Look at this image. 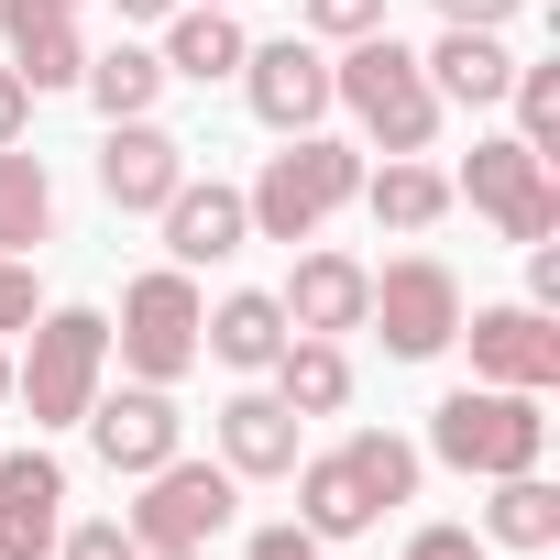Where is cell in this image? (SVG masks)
<instances>
[{
  "label": "cell",
  "instance_id": "6da1fadb",
  "mask_svg": "<svg viewBox=\"0 0 560 560\" xmlns=\"http://www.w3.org/2000/svg\"><path fill=\"white\" fill-rule=\"evenodd\" d=\"M330 110H352L374 154H429L440 143V89H429L418 45H396V23L385 34H352L330 56Z\"/></svg>",
  "mask_w": 560,
  "mask_h": 560
},
{
  "label": "cell",
  "instance_id": "7a4b0ae2",
  "mask_svg": "<svg viewBox=\"0 0 560 560\" xmlns=\"http://www.w3.org/2000/svg\"><path fill=\"white\" fill-rule=\"evenodd\" d=\"M352 187H363V154L352 143H330V132H287V154H264V176L242 187V209H253V242H319V220L330 209H352Z\"/></svg>",
  "mask_w": 560,
  "mask_h": 560
},
{
  "label": "cell",
  "instance_id": "3957f363",
  "mask_svg": "<svg viewBox=\"0 0 560 560\" xmlns=\"http://www.w3.org/2000/svg\"><path fill=\"white\" fill-rule=\"evenodd\" d=\"M429 451H440L451 472H472V483L538 472V462H549V418H538V396H516V385H451V396L429 407Z\"/></svg>",
  "mask_w": 560,
  "mask_h": 560
},
{
  "label": "cell",
  "instance_id": "277c9868",
  "mask_svg": "<svg viewBox=\"0 0 560 560\" xmlns=\"http://www.w3.org/2000/svg\"><path fill=\"white\" fill-rule=\"evenodd\" d=\"M100 374H110V319L100 308H45L34 319V352L12 363V396L34 407V440L45 429H78L89 396H100Z\"/></svg>",
  "mask_w": 560,
  "mask_h": 560
},
{
  "label": "cell",
  "instance_id": "5b68a950",
  "mask_svg": "<svg viewBox=\"0 0 560 560\" xmlns=\"http://www.w3.org/2000/svg\"><path fill=\"white\" fill-rule=\"evenodd\" d=\"M198 275L187 264H154V275H132L121 287V330H110V352H121V374L132 385H187L198 374Z\"/></svg>",
  "mask_w": 560,
  "mask_h": 560
},
{
  "label": "cell",
  "instance_id": "8992f818",
  "mask_svg": "<svg viewBox=\"0 0 560 560\" xmlns=\"http://www.w3.org/2000/svg\"><path fill=\"white\" fill-rule=\"evenodd\" d=\"M363 330H385L396 363H440V352L462 341V275H451L440 253H396V264L374 275V298H363Z\"/></svg>",
  "mask_w": 560,
  "mask_h": 560
},
{
  "label": "cell",
  "instance_id": "52a82bcc",
  "mask_svg": "<svg viewBox=\"0 0 560 560\" xmlns=\"http://www.w3.org/2000/svg\"><path fill=\"white\" fill-rule=\"evenodd\" d=\"M231 516H242V483H231L220 462H187V451H176V462L143 472V505H132L121 527H132L143 560H154V549H220Z\"/></svg>",
  "mask_w": 560,
  "mask_h": 560
},
{
  "label": "cell",
  "instance_id": "ba28073f",
  "mask_svg": "<svg viewBox=\"0 0 560 560\" xmlns=\"http://www.w3.org/2000/svg\"><path fill=\"white\" fill-rule=\"evenodd\" d=\"M451 198H472V209H483V220H494L516 253L560 231V187H549V154H527L516 132H483V143H472V165L451 176Z\"/></svg>",
  "mask_w": 560,
  "mask_h": 560
},
{
  "label": "cell",
  "instance_id": "9c48e42d",
  "mask_svg": "<svg viewBox=\"0 0 560 560\" xmlns=\"http://www.w3.org/2000/svg\"><path fill=\"white\" fill-rule=\"evenodd\" d=\"M78 429L100 440V462H110L121 483H143L154 462H176V451H187V418H176V385H100Z\"/></svg>",
  "mask_w": 560,
  "mask_h": 560
},
{
  "label": "cell",
  "instance_id": "30bf717a",
  "mask_svg": "<svg viewBox=\"0 0 560 560\" xmlns=\"http://www.w3.org/2000/svg\"><path fill=\"white\" fill-rule=\"evenodd\" d=\"M462 341H472V385H516V396H549L560 385V319L549 308H472L462 319Z\"/></svg>",
  "mask_w": 560,
  "mask_h": 560
},
{
  "label": "cell",
  "instance_id": "8fae6325",
  "mask_svg": "<svg viewBox=\"0 0 560 560\" xmlns=\"http://www.w3.org/2000/svg\"><path fill=\"white\" fill-rule=\"evenodd\" d=\"M242 100H253L264 132H319L330 121V56L308 34H275V45L242 56Z\"/></svg>",
  "mask_w": 560,
  "mask_h": 560
},
{
  "label": "cell",
  "instance_id": "7c38bea8",
  "mask_svg": "<svg viewBox=\"0 0 560 560\" xmlns=\"http://www.w3.org/2000/svg\"><path fill=\"white\" fill-rule=\"evenodd\" d=\"M67 538V462L34 451H0V560H56Z\"/></svg>",
  "mask_w": 560,
  "mask_h": 560
},
{
  "label": "cell",
  "instance_id": "4fadbf2b",
  "mask_svg": "<svg viewBox=\"0 0 560 560\" xmlns=\"http://www.w3.org/2000/svg\"><path fill=\"white\" fill-rule=\"evenodd\" d=\"M209 429H220V472H231V483H287V472H298V440H308V418L275 396V385H242Z\"/></svg>",
  "mask_w": 560,
  "mask_h": 560
},
{
  "label": "cell",
  "instance_id": "5bb4252c",
  "mask_svg": "<svg viewBox=\"0 0 560 560\" xmlns=\"http://www.w3.org/2000/svg\"><path fill=\"white\" fill-rule=\"evenodd\" d=\"M187 187V143L165 132V121H110V143H100V198L121 209V220H143V209H165Z\"/></svg>",
  "mask_w": 560,
  "mask_h": 560
},
{
  "label": "cell",
  "instance_id": "9a60e30c",
  "mask_svg": "<svg viewBox=\"0 0 560 560\" xmlns=\"http://www.w3.org/2000/svg\"><path fill=\"white\" fill-rule=\"evenodd\" d=\"M363 298H374V264H352V253H330V242H308V253H298V275L275 287L287 330H319V341L363 330Z\"/></svg>",
  "mask_w": 560,
  "mask_h": 560
},
{
  "label": "cell",
  "instance_id": "2e32d148",
  "mask_svg": "<svg viewBox=\"0 0 560 560\" xmlns=\"http://www.w3.org/2000/svg\"><path fill=\"white\" fill-rule=\"evenodd\" d=\"M154 220H165V264H187V275H198V264H231V253L253 242V209H242V187H220V176H187Z\"/></svg>",
  "mask_w": 560,
  "mask_h": 560
},
{
  "label": "cell",
  "instance_id": "e0dca14e",
  "mask_svg": "<svg viewBox=\"0 0 560 560\" xmlns=\"http://www.w3.org/2000/svg\"><path fill=\"white\" fill-rule=\"evenodd\" d=\"M0 45H12V78L23 89H78V67H89L67 0H0Z\"/></svg>",
  "mask_w": 560,
  "mask_h": 560
},
{
  "label": "cell",
  "instance_id": "ac0fdd59",
  "mask_svg": "<svg viewBox=\"0 0 560 560\" xmlns=\"http://www.w3.org/2000/svg\"><path fill=\"white\" fill-rule=\"evenodd\" d=\"M418 67H429L440 110H505V89H516V56H505V34H462V23H440V45H429Z\"/></svg>",
  "mask_w": 560,
  "mask_h": 560
},
{
  "label": "cell",
  "instance_id": "d6986e66",
  "mask_svg": "<svg viewBox=\"0 0 560 560\" xmlns=\"http://www.w3.org/2000/svg\"><path fill=\"white\" fill-rule=\"evenodd\" d=\"M154 56H165V78H198V89H220V78H242V56H253V45H242V23L220 12V0H176Z\"/></svg>",
  "mask_w": 560,
  "mask_h": 560
},
{
  "label": "cell",
  "instance_id": "ffe728a7",
  "mask_svg": "<svg viewBox=\"0 0 560 560\" xmlns=\"http://www.w3.org/2000/svg\"><path fill=\"white\" fill-rule=\"evenodd\" d=\"M198 352L231 363V374H264L275 352H287V308H275L264 287H231L220 308H198Z\"/></svg>",
  "mask_w": 560,
  "mask_h": 560
},
{
  "label": "cell",
  "instance_id": "44dd1931",
  "mask_svg": "<svg viewBox=\"0 0 560 560\" xmlns=\"http://www.w3.org/2000/svg\"><path fill=\"white\" fill-rule=\"evenodd\" d=\"M363 209H374V231H440L462 198H451V176L440 165H418V154H385V165H363V187H352Z\"/></svg>",
  "mask_w": 560,
  "mask_h": 560
},
{
  "label": "cell",
  "instance_id": "7402d4cb",
  "mask_svg": "<svg viewBox=\"0 0 560 560\" xmlns=\"http://www.w3.org/2000/svg\"><path fill=\"white\" fill-rule=\"evenodd\" d=\"M264 374H275V396H287L298 418H341L352 407V352L319 341V330H287V352H275Z\"/></svg>",
  "mask_w": 560,
  "mask_h": 560
},
{
  "label": "cell",
  "instance_id": "603a6c76",
  "mask_svg": "<svg viewBox=\"0 0 560 560\" xmlns=\"http://www.w3.org/2000/svg\"><path fill=\"white\" fill-rule=\"evenodd\" d=\"M78 89L100 100V121H154V100H165V56L121 34L110 56H89V67H78Z\"/></svg>",
  "mask_w": 560,
  "mask_h": 560
},
{
  "label": "cell",
  "instance_id": "cb8c5ba5",
  "mask_svg": "<svg viewBox=\"0 0 560 560\" xmlns=\"http://www.w3.org/2000/svg\"><path fill=\"white\" fill-rule=\"evenodd\" d=\"M483 549H560V483L494 472V494H483Z\"/></svg>",
  "mask_w": 560,
  "mask_h": 560
},
{
  "label": "cell",
  "instance_id": "d4e9b609",
  "mask_svg": "<svg viewBox=\"0 0 560 560\" xmlns=\"http://www.w3.org/2000/svg\"><path fill=\"white\" fill-rule=\"evenodd\" d=\"M298 527H308V538H363V527H374V505H363V483H352L341 451H319V462L298 451Z\"/></svg>",
  "mask_w": 560,
  "mask_h": 560
},
{
  "label": "cell",
  "instance_id": "484cf974",
  "mask_svg": "<svg viewBox=\"0 0 560 560\" xmlns=\"http://www.w3.org/2000/svg\"><path fill=\"white\" fill-rule=\"evenodd\" d=\"M34 242H56V176L45 154L0 143V253H34Z\"/></svg>",
  "mask_w": 560,
  "mask_h": 560
},
{
  "label": "cell",
  "instance_id": "4316f807",
  "mask_svg": "<svg viewBox=\"0 0 560 560\" xmlns=\"http://www.w3.org/2000/svg\"><path fill=\"white\" fill-rule=\"evenodd\" d=\"M341 462H352V483H363V505L374 516H396V505H418V440H396V429H352L341 440Z\"/></svg>",
  "mask_w": 560,
  "mask_h": 560
},
{
  "label": "cell",
  "instance_id": "83f0119b",
  "mask_svg": "<svg viewBox=\"0 0 560 560\" xmlns=\"http://www.w3.org/2000/svg\"><path fill=\"white\" fill-rule=\"evenodd\" d=\"M516 143L527 154H560V67H516Z\"/></svg>",
  "mask_w": 560,
  "mask_h": 560
},
{
  "label": "cell",
  "instance_id": "f1b7e54d",
  "mask_svg": "<svg viewBox=\"0 0 560 560\" xmlns=\"http://www.w3.org/2000/svg\"><path fill=\"white\" fill-rule=\"evenodd\" d=\"M308 45H352V34H385V0H298Z\"/></svg>",
  "mask_w": 560,
  "mask_h": 560
},
{
  "label": "cell",
  "instance_id": "f546056e",
  "mask_svg": "<svg viewBox=\"0 0 560 560\" xmlns=\"http://www.w3.org/2000/svg\"><path fill=\"white\" fill-rule=\"evenodd\" d=\"M56 560H143V538H132L121 516H78V527L56 538Z\"/></svg>",
  "mask_w": 560,
  "mask_h": 560
},
{
  "label": "cell",
  "instance_id": "4dcf8cb0",
  "mask_svg": "<svg viewBox=\"0 0 560 560\" xmlns=\"http://www.w3.org/2000/svg\"><path fill=\"white\" fill-rule=\"evenodd\" d=\"M45 287H34V253H0V330H34Z\"/></svg>",
  "mask_w": 560,
  "mask_h": 560
},
{
  "label": "cell",
  "instance_id": "1f68e13d",
  "mask_svg": "<svg viewBox=\"0 0 560 560\" xmlns=\"http://www.w3.org/2000/svg\"><path fill=\"white\" fill-rule=\"evenodd\" d=\"M407 560H494V549H483V527H451L440 516V527H407Z\"/></svg>",
  "mask_w": 560,
  "mask_h": 560
},
{
  "label": "cell",
  "instance_id": "d6a6232c",
  "mask_svg": "<svg viewBox=\"0 0 560 560\" xmlns=\"http://www.w3.org/2000/svg\"><path fill=\"white\" fill-rule=\"evenodd\" d=\"M242 560H330V538H308V527L287 516V527H253V549H242Z\"/></svg>",
  "mask_w": 560,
  "mask_h": 560
},
{
  "label": "cell",
  "instance_id": "836d02e7",
  "mask_svg": "<svg viewBox=\"0 0 560 560\" xmlns=\"http://www.w3.org/2000/svg\"><path fill=\"white\" fill-rule=\"evenodd\" d=\"M527 308L560 319V242H527Z\"/></svg>",
  "mask_w": 560,
  "mask_h": 560
},
{
  "label": "cell",
  "instance_id": "e575fe53",
  "mask_svg": "<svg viewBox=\"0 0 560 560\" xmlns=\"http://www.w3.org/2000/svg\"><path fill=\"white\" fill-rule=\"evenodd\" d=\"M440 23H462V34H505L516 0H440Z\"/></svg>",
  "mask_w": 560,
  "mask_h": 560
},
{
  "label": "cell",
  "instance_id": "d590c367",
  "mask_svg": "<svg viewBox=\"0 0 560 560\" xmlns=\"http://www.w3.org/2000/svg\"><path fill=\"white\" fill-rule=\"evenodd\" d=\"M23 121H34V89H23L12 67H0V143H23Z\"/></svg>",
  "mask_w": 560,
  "mask_h": 560
},
{
  "label": "cell",
  "instance_id": "8d00e7d4",
  "mask_svg": "<svg viewBox=\"0 0 560 560\" xmlns=\"http://www.w3.org/2000/svg\"><path fill=\"white\" fill-rule=\"evenodd\" d=\"M110 12H121V23H165V12H176V0H110Z\"/></svg>",
  "mask_w": 560,
  "mask_h": 560
},
{
  "label": "cell",
  "instance_id": "74e56055",
  "mask_svg": "<svg viewBox=\"0 0 560 560\" xmlns=\"http://www.w3.org/2000/svg\"><path fill=\"white\" fill-rule=\"evenodd\" d=\"M0 407H12V352H0Z\"/></svg>",
  "mask_w": 560,
  "mask_h": 560
},
{
  "label": "cell",
  "instance_id": "f35d334b",
  "mask_svg": "<svg viewBox=\"0 0 560 560\" xmlns=\"http://www.w3.org/2000/svg\"><path fill=\"white\" fill-rule=\"evenodd\" d=\"M154 560H209V549H154Z\"/></svg>",
  "mask_w": 560,
  "mask_h": 560
},
{
  "label": "cell",
  "instance_id": "ab89813d",
  "mask_svg": "<svg viewBox=\"0 0 560 560\" xmlns=\"http://www.w3.org/2000/svg\"><path fill=\"white\" fill-rule=\"evenodd\" d=\"M220 12H242V0H220Z\"/></svg>",
  "mask_w": 560,
  "mask_h": 560
},
{
  "label": "cell",
  "instance_id": "60d3db41",
  "mask_svg": "<svg viewBox=\"0 0 560 560\" xmlns=\"http://www.w3.org/2000/svg\"><path fill=\"white\" fill-rule=\"evenodd\" d=\"M67 12H78V0H67Z\"/></svg>",
  "mask_w": 560,
  "mask_h": 560
}]
</instances>
